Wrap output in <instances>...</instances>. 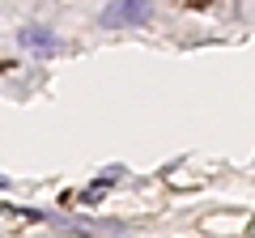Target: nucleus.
Returning <instances> with one entry per match:
<instances>
[{"instance_id":"obj_1","label":"nucleus","mask_w":255,"mask_h":238,"mask_svg":"<svg viewBox=\"0 0 255 238\" xmlns=\"http://www.w3.org/2000/svg\"><path fill=\"white\" fill-rule=\"evenodd\" d=\"M149 0H115V4H107L102 9V26L111 30H124V26H140V21H149Z\"/></svg>"},{"instance_id":"obj_2","label":"nucleus","mask_w":255,"mask_h":238,"mask_svg":"<svg viewBox=\"0 0 255 238\" xmlns=\"http://www.w3.org/2000/svg\"><path fill=\"white\" fill-rule=\"evenodd\" d=\"M17 43L26 47V51H34V55H60L64 51V43L55 38V30H47V26H26L17 34Z\"/></svg>"},{"instance_id":"obj_3","label":"nucleus","mask_w":255,"mask_h":238,"mask_svg":"<svg viewBox=\"0 0 255 238\" xmlns=\"http://www.w3.org/2000/svg\"><path fill=\"white\" fill-rule=\"evenodd\" d=\"M0 187H9V179H4V174H0Z\"/></svg>"}]
</instances>
